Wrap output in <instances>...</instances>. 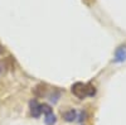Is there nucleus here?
I'll use <instances>...</instances> for the list:
<instances>
[{
	"label": "nucleus",
	"mask_w": 126,
	"mask_h": 125,
	"mask_svg": "<svg viewBox=\"0 0 126 125\" xmlns=\"http://www.w3.org/2000/svg\"><path fill=\"white\" fill-rule=\"evenodd\" d=\"M71 91H72L73 95L77 96L81 100H83L87 96H93L94 93H96V90H94V87L92 85H88V83H82V82L75 83V85L72 86Z\"/></svg>",
	"instance_id": "f257e3e1"
},
{
	"label": "nucleus",
	"mask_w": 126,
	"mask_h": 125,
	"mask_svg": "<svg viewBox=\"0 0 126 125\" xmlns=\"http://www.w3.org/2000/svg\"><path fill=\"white\" fill-rule=\"evenodd\" d=\"M42 112L44 114V123L46 125H54L57 121V118L53 112V109H52L48 104H43L42 105Z\"/></svg>",
	"instance_id": "f03ea898"
},
{
	"label": "nucleus",
	"mask_w": 126,
	"mask_h": 125,
	"mask_svg": "<svg viewBox=\"0 0 126 125\" xmlns=\"http://www.w3.org/2000/svg\"><path fill=\"white\" fill-rule=\"evenodd\" d=\"M29 107H30V115L33 118H39L42 114V105L37 100H30L29 102Z\"/></svg>",
	"instance_id": "7ed1b4c3"
},
{
	"label": "nucleus",
	"mask_w": 126,
	"mask_h": 125,
	"mask_svg": "<svg viewBox=\"0 0 126 125\" xmlns=\"http://www.w3.org/2000/svg\"><path fill=\"white\" fill-rule=\"evenodd\" d=\"M126 61V44H122L116 48L115 51V62L121 63V62Z\"/></svg>",
	"instance_id": "20e7f679"
},
{
	"label": "nucleus",
	"mask_w": 126,
	"mask_h": 125,
	"mask_svg": "<svg viewBox=\"0 0 126 125\" xmlns=\"http://www.w3.org/2000/svg\"><path fill=\"white\" fill-rule=\"evenodd\" d=\"M62 115H63V119H64L66 121H68V123H72V121H75L76 119H78V112L75 109L67 110V111L63 112Z\"/></svg>",
	"instance_id": "39448f33"
},
{
	"label": "nucleus",
	"mask_w": 126,
	"mask_h": 125,
	"mask_svg": "<svg viewBox=\"0 0 126 125\" xmlns=\"http://www.w3.org/2000/svg\"><path fill=\"white\" fill-rule=\"evenodd\" d=\"M1 52H3V47H1V46H0V53H1Z\"/></svg>",
	"instance_id": "423d86ee"
}]
</instances>
